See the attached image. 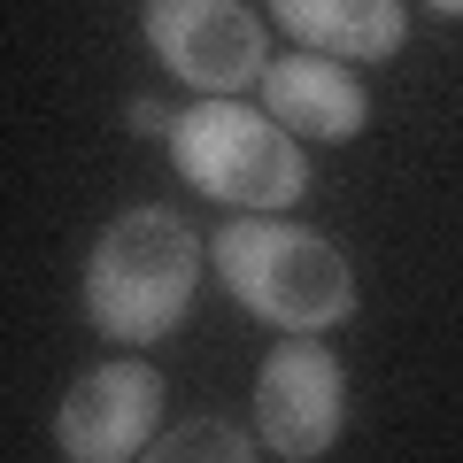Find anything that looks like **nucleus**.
Wrapping results in <instances>:
<instances>
[{
  "label": "nucleus",
  "instance_id": "nucleus-11",
  "mask_svg": "<svg viewBox=\"0 0 463 463\" xmlns=\"http://www.w3.org/2000/svg\"><path fill=\"white\" fill-rule=\"evenodd\" d=\"M432 8H440V16H463V0H432Z\"/></svg>",
  "mask_w": 463,
  "mask_h": 463
},
{
  "label": "nucleus",
  "instance_id": "nucleus-7",
  "mask_svg": "<svg viewBox=\"0 0 463 463\" xmlns=\"http://www.w3.org/2000/svg\"><path fill=\"white\" fill-rule=\"evenodd\" d=\"M263 109L279 116L294 139H325V147H340V139H355L371 124V93L364 78L347 62H332V54H279V62L263 70Z\"/></svg>",
  "mask_w": 463,
  "mask_h": 463
},
{
  "label": "nucleus",
  "instance_id": "nucleus-1",
  "mask_svg": "<svg viewBox=\"0 0 463 463\" xmlns=\"http://www.w3.org/2000/svg\"><path fill=\"white\" fill-rule=\"evenodd\" d=\"M201 294V232L163 201L124 209L85 255V317L116 347H155Z\"/></svg>",
  "mask_w": 463,
  "mask_h": 463
},
{
  "label": "nucleus",
  "instance_id": "nucleus-10",
  "mask_svg": "<svg viewBox=\"0 0 463 463\" xmlns=\"http://www.w3.org/2000/svg\"><path fill=\"white\" fill-rule=\"evenodd\" d=\"M132 132H178V109H163V100H132Z\"/></svg>",
  "mask_w": 463,
  "mask_h": 463
},
{
  "label": "nucleus",
  "instance_id": "nucleus-2",
  "mask_svg": "<svg viewBox=\"0 0 463 463\" xmlns=\"http://www.w3.org/2000/svg\"><path fill=\"white\" fill-rule=\"evenodd\" d=\"M209 270L248 317L279 332H325L355 317V270L325 232L286 216H232L209 232Z\"/></svg>",
  "mask_w": 463,
  "mask_h": 463
},
{
  "label": "nucleus",
  "instance_id": "nucleus-9",
  "mask_svg": "<svg viewBox=\"0 0 463 463\" xmlns=\"http://www.w3.org/2000/svg\"><path fill=\"white\" fill-rule=\"evenodd\" d=\"M139 463H263V456H255V432L224 425V417H194V425H170Z\"/></svg>",
  "mask_w": 463,
  "mask_h": 463
},
{
  "label": "nucleus",
  "instance_id": "nucleus-3",
  "mask_svg": "<svg viewBox=\"0 0 463 463\" xmlns=\"http://www.w3.org/2000/svg\"><path fill=\"white\" fill-rule=\"evenodd\" d=\"M170 163H178L185 185H201L209 201H224L240 216H279L309 194L301 139L270 109H248V100H194V109H178Z\"/></svg>",
  "mask_w": 463,
  "mask_h": 463
},
{
  "label": "nucleus",
  "instance_id": "nucleus-8",
  "mask_svg": "<svg viewBox=\"0 0 463 463\" xmlns=\"http://www.w3.org/2000/svg\"><path fill=\"white\" fill-rule=\"evenodd\" d=\"M270 24L294 47L332 54V62H386L410 39L402 0H270Z\"/></svg>",
  "mask_w": 463,
  "mask_h": 463
},
{
  "label": "nucleus",
  "instance_id": "nucleus-4",
  "mask_svg": "<svg viewBox=\"0 0 463 463\" xmlns=\"http://www.w3.org/2000/svg\"><path fill=\"white\" fill-rule=\"evenodd\" d=\"M163 402L170 386L147 355L93 364L54 410V448H62V463H139L163 440Z\"/></svg>",
  "mask_w": 463,
  "mask_h": 463
},
{
  "label": "nucleus",
  "instance_id": "nucleus-5",
  "mask_svg": "<svg viewBox=\"0 0 463 463\" xmlns=\"http://www.w3.org/2000/svg\"><path fill=\"white\" fill-rule=\"evenodd\" d=\"M147 47L163 54L170 78H185L209 100H232L279 62L248 0H147Z\"/></svg>",
  "mask_w": 463,
  "mask_h": 463
},
{
  "label": "nucleus",
  "instance_id": "nucleus-6",
  "mask_svg": "<svg viewBox=\"0 0 463 463\" xmlns=\"http://www.w3.org/2000/svg\"><path fill=\"white\" fill-rule=\"evenodd\" d=\"M347 425V379L317 332H286L255 371V440L279 463H317Z\"/></svg>",
  "mask_w": 463,
  "mask_h": 463
}]
</instances>
